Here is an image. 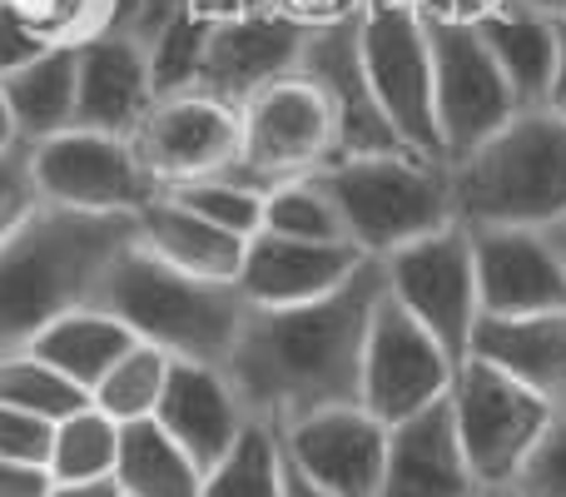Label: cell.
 <instances>
[{"label": "cell", "mask_w": 566, "mask_h": 497, "mask_svg": "<svg viewBox=\"0 0 566 497\" xmlns=\"http://www.w3.org/2000/svg\"><path fill=\"white\" fill-rule=\"evenodd\" d=\"M547 110H557L566 120V20H557V75H552L547 90Z\"/></svg>", "instance_id": "obj_43"}, {"label": "cell", "mask_w": 566, "mask_h": 497, "mask_svg": "<svg viewBox=\"0 0 566 497\" xmlns=\"http://www.w3.org/2000/svg\"><path fill=\"white\" fill-rule=\"evenodd\" d=\"M115 458H119V423L105 418L95 403H85L80 413H70V418H60L50 428L45 473L55 483H105L115 478Z\"/></svg>", "instance_id": "obj_28"}, {"label": "cell", "mask_w": 566, "mask_h": 497, "mask_svg": "<svg viewBox=\"0 0 566 497\" xmlns=\"http://www.w3.org/2000/svg\"><path fill=\"white\" fill-rule=\"evenodd\" d=\"M279 10V0H189V15L205 25H224V20H244V15H264Z\"/></svg>", "instance_id": "obj_42"}, {"label": "cell", "mask_w": 566, "mask_h": 497, "mask_svg": "<svg viewBox=\"0 0 566 497\" xmlns=\"http://www.w3.org/2000/svg\"><path fill=\"white\" fill-rule=\"evenodd\" d=\"M547 239H552V249H557V259H562V269H566V219H557V225L547 229Z\"/></svg>", "instance_id": "obj_48"}, {"label": "cell", "mask_w": 566, "mask_h": 497, "mask_svg": "<svg viewBox=\"0 0 566 497\" xmlns=\"http://www.w3.org/2000/svg\"><path fill=\"white\" fill-rule=\"evenodd\" d=\"M25 20L50 40V45H85L95 35H109V0H15Z\"/></svg>", "instance_id": "obj_34"}, {"label": "cell", "mask_w": 566, "mask_h": 497, "mask_svg": "<svg viewBox=\"0 0 566 497\" xmlns=\"http://www.w3.org/2000/svg\"><path fill=\"white\" fill-rule=\"evenodd\" d=\"M45 50H50V40L30 25L25 10H20L15 0H0V80L15 75L20 65H30V60L45 55Z\"/></svg>", "instance_id": "obj_37"}, {"label": "cell", "mask_w": 566, "mask_h": 497, "mask_svg": "<svg viewBox=\"0 0 566 497\" xmlns=\"http://www.w3.org/2000/svg\"><path fill=\"white\" fill-rule=\"evenodd\" d=\"M45 497H119V488H115V478H105V483H55Z\"/></svg>", "instance_id": "obj_45"}, {"label": "cell", "mask_w": 566, "mask_h": 497, "mask_svg": "<svg viewBox=\"0 0 566 497\" xmlns=\"http://www.w3.org/2000/svg\"><path fill=\"white\" fill-rule=\"evenodd\" d=\"M452 373H458V363L448 359V349L382 289V299L373 303L368 339H363V373H358L363 408L382 428H398V423L418 418L422 408L448 398Z\"/></svg>", "instance_id": "obj_10"}, {"label": "cell", "mask_w": 566, "mask_h": 497, "mask_svg": "<svg viewBox=\"0 0 566 497\" xmlns=\"http://www.w3.org/2000/svg\"><path fill=\"white\" fill-rule=\"evenodd\" d=\"M50 428H55V423L30 418V413L6 408V403H0V458L45 463V453H50Z\"/></svg>", "instance_id": "obj_38"}, {"label": "cell", "mask_w": 566, "mask_h": 497, "mask_svg": "<svg viewBox=\"0 0 566 497\" xmlns=\"http://www.w3.org/2000/svg\"><path fill=\"white\" fill-rule=\"evenodd\" d=\"M507 6H522V10L547 15V20H566V0H507Z\"/></svg>", "instance_id": "obj_46"}, {"label": "cell", "mask_w": 566, "mask_h": 497, "mask_svg": "<svg viewBox=\"0 0 566 497\" xmlns=\"http://www.w3.org/2000/svg\"><path fill=\"white\" fill-rule=\"evenodd\" d=\"M338 209L343 239L368 259L412 245L452 225V169L448 159H422L412 149L363 155L313 175Z\"/></svg>", "instance_id": "obj_5"}, {"label": "cell", "mask_w": 566, "mask_h": 497, "mask_svg": "<svg viewBox=\"0 0 566 497\" xmlns=\"http://www.w3.org/2000/svg\"><path fill=\"white\" fill-rule=\"evenodd\" d=\"M40 209V189H35V169H30V145H10L0 149V239H10L30 215Z\"/></svg>", "instance_id": "obj_36"}, {"label": "cell", "mask_w": 566, "mask_h": 497, "mask_svg": "<svg viewBox=\"0 0 566 497\" xmlns=\"http://www.w3.org/2000/svg\"><path fill=\"white\" fill-rule=\"evenodd\" d=\"M333 165V120L308 80L289 75L239 110V149L224 179L269 195L274 185Z\"/></svg>", "instance_id": "obj_7"}, {"label": "cell", "mask_w": 566, "mask_h": 497, "mask_svg": "<svg viewBox=\"0 0 566 497\" xmlns=\"http://www.w3.org/2000/svg\"><path fill=\"white\" fill-rule=\"evenodd\" d=\"M279 448L293 468H303L333 497H378L382 458H388V428L363 403L318 408L308 418L283 423Z\"/></svg>", "instance_id": "obj_16"}, {"label": "cell", "mask_w": 566, "mask_h": 497, "mask_svg": "<svg viewBox=\"0 0 566 497\" xmlns=\"http://www.w3.org/2000/svg\"><path fill=\"white\" fill-rule=\"evenodd\" d=\"M468 497H517V493H512V488H472Z\"/></svg>", "instance_id": "obj_50"}, {"label": "cell", "mask_w": 566, "mask_h": 497, "mask_svg": "<svg viewBox=\"0 0 566 497\" xmlns=\"http://www.w3.org/2000/svg\"><path fill=\"white\" fill-rule=\"evenodd\" d=\"M298 80H308L318 90V100L328 105L333 120V165L338 159H363V155H398L408 149L398 139V130L388 125L373 80L363 70V50H358V20L343 25H318L303 35L298 50Z\"/></svg>", "instance_id": "obj_13"}, {"label": "cell", "mask_w": 566, "mask_h": 497, "mask_svg": "<svg viewBox=\"0 0 566 497\" xmlns=\"http://www.w3.org/2000/svg\"><path fill=\"white\" fill-rule=\"evenodd\" d=\"M472 483L462 463L458 433H452L448 398L422 408L418 418L388 428V458H382L378 497H468Z\"/></svg>", "instance_id": "obj_21"}, {"label": "cell", "mask_w": 566, "mask_h": 497, "mask_svg": "<svg viewBox=\"0 0 566 497\" xmlns=\"http://www.w3.org/2000/svg\"><path fill=\"white\" fill-rule=\"evenodd\" d=\"M452 433L478 488H507L552 423V403L482 359H462L448 389Z\"/></svg>", "instance_id": "obj_6"}, {"label": "cell", "mask_w": 566, "mask_h": 497, "mask_svg": "<svg viewBox=\"0 0 566 497\" xmlns=\"http://www.w3.org/2000/svg\"><path fill=\"white\" fill-rule=\"evenodd\" d=\"M169 199L185 205V209H195L199 219H209V225L229 229V235H239V239H254L259 235V215H264V195H259V189L234 185V179H224V175L179 185V189H169Z\"/></svg>", "instance_id": "obj_33"}, {"label": "cell", "mask_w": 566, "mask_h": 497, "mask_svg": "<svg viewBox=\"0 0 566 497\" xmlns=\"http://www.w3.org/2000/svg\"><path fill=\"white\" fill-rule=\"evenodd\" d=\"M50 488H55V478L45 473V463L0 458V497H45Z\"/></svg>", "instance_id": "obj_40"}, {"label": "cell", "mask_w": 566, "mask_h": 497, "mask_svg": "<svg viewBox=\"0 0 566 497\" xmlns=\"http://www.w3.org/2000/svg\"><path fill=\"white\" fill-rule=\"evenodd\" d=\"M115 488L119 497H199L205 473L189 463V453L155 418H145L119 428Z\"/></svg>", "instance_id": "obj_27"}, {"label": "cell", "mask_w": 566, "mask_h": 497, "mask_svg": "<svg viewBox=\"0 0 566 497\" xmlns=\"http://www.w3.org/2000/svg\"><path fill=\"white\" fill-rule=\"evenodd\" d=\"M135 333L115 319V313L95 309V303H80V309H65L60 319H50L35 339L25 343V353H35L40 363L70 379L75 389H95L129 349H135Z\"/></svg>", "instance_id": "obj_23"}, {"label": "cell", "mask_w": 566, "mask_h": 497, "mask_svg": "<svg viewBox=\"0 0 566 497\" xmlns=\"http://www.w3.org/2000/svg\"><path fill=\"white\" fill-rule=\"evenodd\" d=\"M303 35H308V30H303L298 20H289L283 10L209 25L195 85H189L185 95H209L229 110H244L259 90H269L274 80H289L293 70H298Z\"/></svg>", "instance_id": "obj_15"}, {"label": "cell", "mask_w": 566, "mask_h": 497, "mask_svg": "<svg viewBox=\"0 0 566 497\" xmlns=\"http://www.w3.org/2000/svg\"><path fill=\"white\" fill-rule=\"evenodd\" d=\"M363 70L373 80L388 125L422 159H442L438 120H432V55H428V20L412 0H368L358 15Z\"/></svg>", "instance_id": "obj_8"}, {"label": "cell", "mask_w": 566, "mask_h": 497, "mask_svg": "<svg viewBox=\"0 0 566 497\" xmlns=\"http://www.w3.org/2000/svg\"><path fill=\"white\" fill-rule=\"evenodd\" d=\"M0 403L6 408H20L30 418H45V423H60L70 413H80L90 403L85 389H75L70 379H60L50 363H40L35 353H6L0 359Z\"/></svg>", "instance_id": "obj_32"}, {"label": "cell", "mask_w": 566, "mask_h": 497, "mask_svg": "<svg viewBox=\"0 0 566 497\" xmlns=\"http://www.w3.org/2000/svg\"><path fill=\"white\" fill-rule=\"evenodd\" d=\"M259 235L308 239V245H348L338 225V209H333V199L323 195V185L313 175L269 189L264 215H259Z\"/></svg>", "instance_id": "obj_31"}, {"label": "cell", "mask_w": 566, "mask_h": 497, "mask_svg": "<svg viewBox=\"0 0 566 497\" xmlns=\"http://www.w3.org/2000/svg\"><path fill=\"white\" fill-rule=\"evenodd\" d=\"M10 145H15V125H10V110L0 100V149H10Z\"/></svg>", "instance_id": "obj_49"}, {"label": "cell", "mask_w": 566, "mask_h": 497, "mask_svg": "<svg viewBox=\"0 0 566 497\" xmlns=\"http://www.w3.org/2000/svg\"><path fill=\"white\" fill-rule=\"evenodd\" d=\"M507 488L517 497H566V408L552 413L547 433L537 438V448L527 453V463Z\"/></svg>", "instance_id": "obj_35"}, {"label": "cell", "mask_w": 566, "mask_h": 497, "mask_svg": "<svg viewBox=\"0 0 566 497\" xmlns=\"http://www.w3.org/2000/svg\"><path fill=\"white\" fill-rule=\"evenodd\" d=\"M452 169V219L468 229H552L566 219V120L517 110Z\"/></svg>", "instance_id": "obj_4"}, {"label": "cell", "mask_w": 566, "mask_h": 497, "mask_svg": "<svg viewBox=\"0 0 566 497\" xmlns=\"http://www.w3.org/2000/svg\"><path fill=\"white\" fill-rule=\"evenodd\" d=\"M382 289L398 309H408L432 339L448 349L452 363L468 359V339L478 323V279H472V239L452 225L382 253Z\"/></svg>", "instance_id": "obj_9"}, {"label": "cell", "mask_w": 566, "mask_h": 497, "mask_svg": "<svg viewBox=\"0 0 566 497\" xmlns=\"http://www.w3.org/2000/svg\"><path fill=\"white\" fill-rule=\"evenodd\" d=\"M169 353L155 349V343H135L105 379L90 389V403H95L105 418H115L119 428L125 423H145L155 418L159 408V393H165V379H169Z\"/></svg>", "instance_id": "obj_30"}, {"label": "cell", "mask_w": 566, "mask_h": 497, "mask_svg": "<svg viewBox=\"0 0 566 497\" xmlns=\"http://www.w3.org/2000/svg\"><path fill=\"white\" fill-rule=\"evenodd\" d=\"M139 245L149 253H159L165 263H175V269L195 273V279L234 283L249 239L229 235V229L199 219L195 209H185L169 195H159L149 209H139Z\"/></svg>", "instance_id": "obj_24"}, {"label": "cell", "mask_w": 566, "mask_h": 497, "mask_svg": "<svg viewBox=\"0 0 566 497\" xmlns=\"http://www.w3.org/2000/svg\"><path fill=\"white\" fill-rule=\"evenodd\" d=\"M199 497H283V448L269 423H254L234 438V448L205 473Z\"/></svg>", "instance_id": "obj_29"}, {"label": "cell", "mask_w": 566, "mask_h": 497, "mask_svg": "<svg viewBox=\"0 0 566 497\" xmlns=\"http://www.w3.org/2000/svg\"><path fill=\"white\" fill-rule=\"evenodd\" d=\"M472 30L482 35L488 55L497 60L517 110L547 105L552 75H557V20L532 15V10H522V6H497Z\"/></svg>", "instance_id": "obj_25"}, {"label": "cell", "mask_w": 566, "mask_h": 497, "mask_svg": "<svg viewBox=\"0 0 566 497\" xmlns=\"http://www.w3.org/2000/svg\"><path fill=\"white\" fill-rule=\"evenodd\" d=\"M135 239V215H80L60 205H40L0 239V359L20 353L65 309L90 303L105 263Z\"/></svg>", "instance_id": "obj_2"}, {"label": "cell", "mask_w": 566, "mask_h": 497, "mask_svg": "<svg viewBox=\"0 0 566 497\" xmlns=\"http://www.w3.org/2000/svg\"><path fill=\"white\" fill-rule=\"evenodd\" d=\"M90 303L115 313L139 343H155L169 359L214 363V369H224L234 333L249 313L234 283L195 279V273L165 263L159 253H149L139 239L105 263Z\"/></svg>", "instance_id": "obj_3"}, {"label": "cell", "mask_w": 566, "mask_h": 497, "mask_svg": "<svg viewBox=\"0 0 566 497\" xmlns=\"http://www.w3.org/2000/svg\"><path fill=\"white\" fill-rule=\"evenodd\" d=\"M135 159L159 189H179L195 179H214L234 165L239 149V110L209 95H165L149 105L139 130L129 135Z\"/></svg>", "instance_id": "obj_14"}, {"label": "cell", "mask_w": 566, "mask_h": 497, "mask_svg": "<svg viewBox=\"0 0 566 497\" xmlns=\"http://www.w3.org/2000/svg\"><path fill=\"white\" fill-rule=\"evenodd\" d=\"M468 359L492 363L552 408H566V309L527 313V319H478Z\"/></svg>", "instance_id": "obj_22"}, {"label": "cell", "mask_w": 566, "mask_h": 497, "mask_svg": "<svg viewBox=\"0 0 566 497\" xmlns=\"http://www.w3.org/2000/svg\"><path fill=\"white\" fill-rule=\"evenodd\" d=\"M468 229V225H462ZM472 279H478V319H527L566 309V269L547 229H468Z\"/></svg>", "instance_id": "obj_17"}, {"label": "cell", "mask_w": 566, "mask_h": 497, "mask_svg": "<svg viewBox=\"0 0 566 497\" xmlns=\"http://www.w3.org/2000/svg\"><path fill=\"white\" fill-rule=\"evenodd\" d=\"M40 205L80 209V215H135L149 209L165 189L145 175L135 145L95 130H60L30 145Z\"/></svg>", "instance_id": "obj_12"}, {"label": "cell", "mask_w": 566, "mask_h": 497, "mask_svg": "<svg viewBox=\"0 0 566 497\" xmlns=\"http://www.w3.org/2000/svg\"><path fill=\"white\" fill-rule=\"evenodd\" d=\"M368 0H279V10L289 20H298L303 30L318 25H343V20H358Z\"/></svg>", "instance_id": "obj_39"}, {"label": "cell", "mask_w": 566, "mask_h": 497, "mask_svg": "<svg viewBox=\"0 0 566 497\" xmlns=\"http://www.w3.org/2000/svg\"><path fill=\"white\" fill-rule=\"evenodd\" d=\"M109 6H115V15H109V35H125L129 20H135V10H139V0H109Z\"/></svg>", "instance_id": "obj_47"}, {"label": "cell", "mask_w": 566, "mask_h": 497, "mask_svg": "<svg viewBox=\"0 0 566 497\" xmlns=\"http://www.w3.org/2000/svg\"><path fill=\"white\" fill-rule=\"evenodd\" d=\"M382 299V263L363 259L348 283L313 303L254 309L234 333L224 359V379L239 393L254 423L283 428L318 408L358 403L363 339H368L373 303Z\"/></svg>", "instance_id": "obj_1"}, {"label": "cell", "mask_w": 566, "mask_h": 497, "mask_svg": "<svg viewBox=\"0 0 566 497\" xmlns=\"http://www.w3.org/2000/svg\"><path fill=\"white\" fill-rule=\"evenodd\" d=\"M368 253L353 245H308V239H279L254 235L239 263L234 289L254 309H289V303H313L348 283Z\"/></svg>", "instance_id": "obj_20"}, {"label": "cell", "mask_w": 566, "mask_h": 497, "mask_svg": "<svg viewBox=\"0 0 566 497\" xmlns=\"http://www.w3.org/2000/svg\"><path fill=\"white\" fill-rule=\"evenodd\" d=\"M428 55H432V120H438L442 159L458 165L482 139H492L512 115L507 80L488 55L482 35L458 20H428Z\"/></svg>", "instance_id": "obj_11"}, {"label": "cell", "mask_w": 566, "mask_h": 497, "mask_svg": "<svg viewBox=\"0 0 566 497\" xmlns=\"http://www.w3.org/2000/svg\"><path fill=\"white\" fill-rule=\"evenodd\" d=\"M155 105L145 50L129 35H95L75 45V115L70 130L129 139Z\"/></svg>", "instance_id": "obj_18"}, {"label": "cell", "mask_w": 566, "mask_h": 497, "mask_svg": "<svg viewBox=\"0 0 566 497\" xmlns=\"http://www.w3.org/2000/svg\"><path fill=\"white\" fill-rule=\"evenodd\" d=\"M155 423L189 453V463H195L199 473H209L234 448L239 433L249 428V413H244V403H239V393L229 389L224 369L175 359L169 363L165 393H159Z\"/></svg>", "instance_id": "obj_19"}, {"label": "cell", "mask_w": 566, "mask_h": 497, "mask_svg": "<svg viewBox=\"0 0 566 497\" xmlns=\"http://www.w3.org/2000/svg\"><path fill=\"white\" fill-rule=\"evenodd\" d=\"M0 100L10 110L20 145H40V139L70 130V115H75V45H50L45 55L6 75Z\"/></svg>", "instance_id": "obj_26"}, {"label": "cell", "mask_w": 566, "mask_h": 497, "mask_svg": "<svg viewBox=\"0 0 566 497\" xmlns=\"http://www.w3.org/2000/svg\"><path fill=\"white\" fill-rule=\"evenodd\" d=\"M497 6H507V0H412L422 20H458V25H478Z\"/></svg>", "instance_id": "obj_41"}, {"label": "cell", "mask_w": 566, "mask_h": 497, "mask_svg": "<svg viewBox=\"0 0 566 497\" xmlns=\"http://www.w3.org/2000/svg\"><path fill=\"white\" fill-rule=\"evenodd\" d=\"M283 497H333L328 488H318V483L308 478L303 468H293L289 458H283Z\"/></svg>", "instance_id": "obj_44"}]
</instances>
